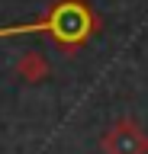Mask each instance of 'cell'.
Here are the masks:
<instances>
[{
  "label": "cell",
  "mask_w": 148,
  "mask_h": 154,
  "mask_svg": "<svg viewBox=\"0 0 148 154\" xmlns=\"http://www.w3.org/2000/svg\"><path fill=\"white\" fill-rule=\"evenodd\" d=\"M103 23H100L97 10L87 0H55L36 23H20V26H0V38L13 35H45L68 55L80 51L90 38L97 35Z\"/></svg>",
  "instance_id": "1"
},
{
  "label": "cell",
  "mask_w": 148,
  "mask_h": 154,
  "mask_svg": "<svg viewBox=\"0 0 148 154\" xmlns=\"http://www.w3.org/2000/svg\"><path fill=\"white\" fill-rule=\"evenodd\" d=\"M100 154H148V132L132 116H119L100 138Z\"/></svg>",
  "instance_id": "2"
},
{
  "label": "cell",
  "mask_w": 148,
  "mask_h": 154,
  "mask_svg": "<svg viewBox=\"0 0 148 154\" xmlns=\"http://www.w3.org/2000/svg\"><path fill=\"white\" fill-rule=\"evenodd\" d=\"M16 74H20L26 84H39V80H45V77L52 74V64H49V58L42 55V51H26V55H20V61H16Z\"/></svg>",
  "instance_id": "3"
}]
</instances>
